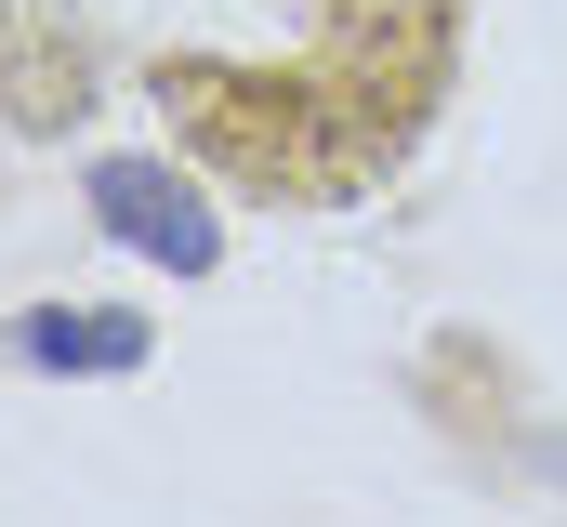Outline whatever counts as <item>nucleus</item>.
<instances>
[{"mask_svg":"<svg viewBox=\"0 0 567 527\" xmlns=\"http://www.w3.org/2000/svg\"><path fill=\"white\" fill-rule=\"evenodd\" d=\"M330 13H423V0H330Z\"/></svg>","mask_w":567,"mask_h":527,"instance_id":"7ed1b4c3","label":"nucleus"},{"mask_svg":"<svg viewBox=\"0 0 567 527\" xmlns=\"http://www.w3.org/2000/svg\"><path fill=\"white\" fill-rule=\"evenodd\" d=\"M0 356H13V370H40V383L145 370V317H120V303H27V317L0 330Z\"/></svg>","mask_w":567,"mask_h":527,"instance_id":"f03ea898","label":"nucleus"},{"mask_svg":"<svg viewBox=\"0 0 567 527\" xmlns=\"http://www.w3.org/2000/svg\"><path fill=\"white\" fill-rule=\"evenodd\" d=\"M80 198H93V225H106L120 251H145L158 277H212V264H225V211H212L172 158H93Z\"/></svg>","mask_w":567,"mask_h":527,"instance_id":"f257e3e1","label":"nucleus"}]
</instances>
